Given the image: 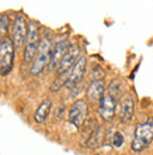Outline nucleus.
Returning <instances> with one entry per match:
<instances>
[{
  "label": "nucleus",
  "instance_id": "nucleus-18",
  "mask_svg": "<svg viewBox=\"0 0 153 155\" xmlns=\"http://www.w3.org/2000/svg\"><path fill=\"white\" fill-rule=\"evenodd\" d=\"M105 72L104 69L101 68V66H96V68H93V81H103V78H104Z\"/></svg>",
  "mask_w": 153,
  "mask_h": 155
},
{
  "label": "nucleus",
  "instance_id": "nucleus-15",
  "mask_svg": "<svg viewBox=\"0 0 153 155\" xmlns=\"http://www.w3.org/2000/svg\"><path fill=\"white\" fill-rule=\"evenodd\" d=\"M8 27H10V23H8V16L7 14H3L0 17V38L6 37V34L8 31Z\"/></svg>",
  "mask_w": 153,
  "mask_h": 155
},
{
  "label": "nucleus",
  "instance_id": "nucleus-13",
  "mask_svg": "<svg viewBox=\"0 0 153 155\" xmlns=\"http://www.w3.org/2000/svg\"><path fill=\"white\" fill-rule=\"evenodd\" d=\"M51 109H52V102L46 99L44 102L41 103L38 109L35 110V114H34V120L38 124H44L46 121V118L49 117V113H51Z\"/></svg>",
  "mask_w": 153,
  "mask_h": 155
},
{
  "label": "nucleus",
  "instance_id": "nucleus-7",
  "mask_svg": "<svg viewBox=\"0 0 153 155\" xmlns=\"http://www.w3.org/2000/svg\"><path fill=\"white\" fill-rule=\"evenodd\" d=\"M117 103H118L117 97H114L113 94L105 92L103 99L98 103V114L103 118V121H111L114 118L115 110H117Z\"/></svg>",
  "mask_w": 153,
  "mask_h": 155
},
{
  "label": "nucleus",
  "instance_id": "nucleus-14",
  "mask_svg": "<svg viewBox=\"0 0 153 155\" xmlns=\"http://www.w3.org/2000/svg\"><path fill=\"white\" fill-rule=\"evenodd\" d=\"M103 140H104V128H103L101 126H98L96 130L91 133V135H90L89 138H87V141H86V145H87V148H91V150H94V148L100 147L101 143H103Z\"/></svg>",
  "mask_w": 153,
  "mask_h": 155
},
{
  "label": "nucleus",
  "instance_id": "nucleus-11",
  "mask_svg": "<svg viewBox=\"0 0 153 155\" xmlns=\"http://www.w3.org/2000/svg\"><path fill=\"white\" fill-rule=\"evenodd\" d=\"M70 41L68 38H62L53 45V51H52V59L49 64V69L51 71H58L59 65H61L62 59H63L65 54L68 52V49L70 48Z\"/></svg>",
  "mask_w": 153,
  "mask_h": 155
},
{
  "label": "nucleus",
  "instance_id": "nucleus-10",
  "mask_svg": "<svg viewBox=\"0 0 153 155\" xmlns=\"http://www.w3.org/2000/svg\"><path fill=\"white\" fill-rule=\"evenodd\" d=\"M86 65H87V58L84 55H81L75 64V66L72 68V71L69 72L68 79H66V85H65L66 87H75V86L80 83L83 76H84Z\"/></svg>",
  "mask_w": 153,
  "mask_h": 155
},
{
  "label": "nucleus",
  "instance_id": "nucleus-2",
  "mask_svg": "<svg viewBox=\"0 0 153 155\" xmlns=\"http://www.w3.org/2000/svg\"><path fill=\"white\" fill-rule=\"evenodd\" d=\"M153 141V118H148L145 123H138L131 144L132 151L142 152Z\"/></svg>",
  "mask_w": 153,
  "mask_h": 155
},
{
  "label": "nucleus",
  "instance_id": "nucleus-9",
  "mask_svg": "<svg viewBox=\"0 0 153 155\" xmlns=\"http://www.w3.org/2000/svg\"><path fill=\"white\" fill-rule=\"evenodd\" d=\"M120 118L122 123H131L135 117V103H133L132 94L131 93H122L120 100Z\"/></svg>",
  "mask_w": 153,
  "mask_h": 155
},
{
  "label": "nucleus",
  "instance_id": "nucleus-3",
  "mask_svg": "<svg viewBox=\"0 0 153 155\" xmlns=\"http://www.w3.org/2000/svg\"><path fill=\"white\" fill-rule=\"evenodd\" d=\"M40 25L35 20H30L28 33H27L24 45V64H32L37 55V51H38V47H40Z\"/></svg>",
  "mask_w": 153,
  "mask_h": 155
},
{
  "label": "nucleus",
  "instance_id": "nucleus-4",
  "mask_svg": "<svg viewBox=\"0 0 153 155\" xmlns=\"http://www.w3.org/2000/svg\"><path fill=\"white\" fill-rule=\"evenodd\" d=\"M14 44L11 38L3 37L0 38V75H8L14 66Z\"/></svg>",
  "mask_w": 153,
  "mask_h": 155
},
{
  "label": "nucleus",
  "instance_id": "nucleus-8",
  "mask_svg": "<svg viewBox=\"0 0 153 155\" xmlns=\"http://www.w3.org/2000/svg\"><path fill=\"white\" fill-rule=\"evenodd\" d=\"M80 58V48L77 44H72L70 48L68 49V52L65 54L63 59H62L61 65L58 68V76H63V75H68L72 68L75 66V64L77 62V59Z\"/></svg>",
  "mask_w": 153,
  "mask_h": 155
},
{
  "label": "nucleus",
  "instance_id": "nucleus-19",
  "mask_svg": "<svg viewBox=\"0 0 153 155\" xmlns=\"http://www.w3.org/2000/svg\"><path fill=\"white\" fill-rule=\"evenodd\" d=\"M111 143H113L114 147L120 148L122 144H124V135H122L120 131H115V133H114V135H113V141H111Z\"/></svg>",
  "mask_w": 153,
  "mask_h": 155
},
{
  "label": "nucleus",
  "instance_id": "nucleus-6",
  "mask_svg": "<svg viewBox=\"0 0 153 155\" xmlns=\"http://www.w3.org/2000/svg\"><path fill=\"white\" fill-rule=\"evenodd\" d=\"M87 114H89V106L87 102L83 99H79L70 106L69 110V121L72 123L73 126L81 127L87 121Z\"/></svg>",
  "mask_w": 153,
  "mask_h": 155
},
{
  "label": "nucleus",
  "instance_id": "nucleus-12",
  "mask_svg": "<svg viewBox=\"0 0 153 155\" xmlns=\"http://www.w3.org/2000/svg\"><path fill=\"white\" fill-rule=\"evenodd\" d=\"M105 90V85L104 81H91L87 86L86 90V96L91 103H100V100L103 99Z\"/></svg>",
  "mask_w": 153,
  "mask_h": 155
},
{
  "label": "nucleus",
  "instance_id": "nucleus-16",
  "mask_svg": "<svg viewBox=\"0 0 153 155\" xmlns=\"http://www.w3.org/2000/svg\"><path fill=\"white\" fill-rule=\"evenodd\" d=\"M120 90H121V83H120V81H118V79H114V81L110 83V86H108V89H107V92H108L110 94H113L114 97L118 99ZM118 100H120V99H118Z\"/></svg>",
  "mask_w": 153,
  "mask_h": 155
},
{
  "label": "nucleus",
  "instance_id": "nucleus-1",
  "mask_svg": "<svg viewBox=\"0 0 153 155\" xmlns=\"http://www.w3.org/2000/svg\"><path fill=\"white\" fill-rule=\"evenodd\" d=\"M52 51H53V45H52L51 31H45L44 35L41 37L37 55L31 64V68H30V74L32 76H38L46 66H49L51 59H52Z\"/></svg>",
  "mask_w": 153,
  "mask_h": 155
},
{
  "label": "nucleus",
  "instance_id": "nucleus-17",
  "mask_svg": "<svg viewBox=\"0 0 153 155\" xmlns=\"http://www.w3.org/2000/svg\"><path fill=\"white\" fill-rule=\"evenodd\" d=\"M69 75V74H68ZM68 75H63V76H58L55 81H53V83L51 85V90L52 92H58V90L61 89L62 86L66 85V79H68Z\"/></svg>",
  "mask_w": 153,
  "mask_h": 155
},
{
  "label": "nucleus",
  "instance_id": "nucleus-5",
  "mask_svg": "<svg viewBox=\"0 0 153 155\" xmlns=\"http://www.w3.org/2000/svg\"><path fill=\"white\" fill-rule=\"evenodd\" d=\"M27 33H28V23L25 20V16L18 14V16H16L11 25V41L14 44L16 51H23L25 45Z\"/></svg>",
  "mask_w": 153,
  "mask_h": 155
}]
</instances>
